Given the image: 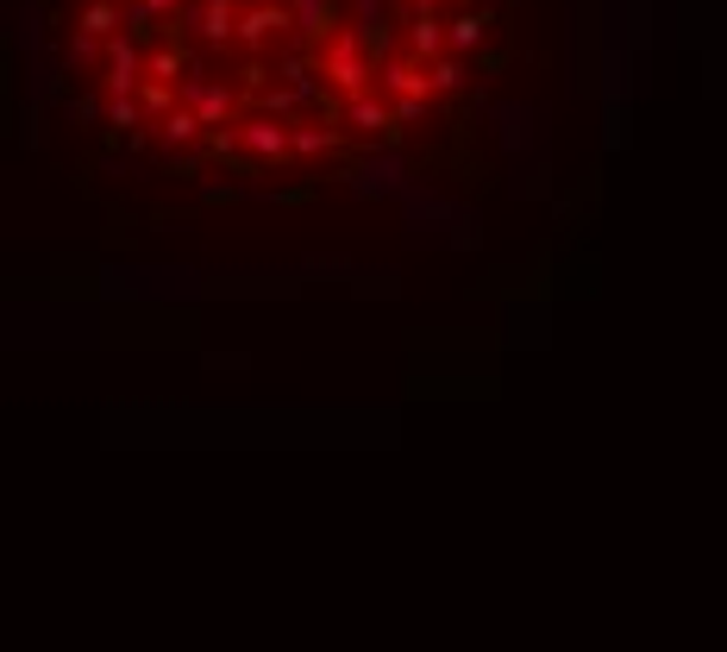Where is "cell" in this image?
I'll return each mask as SVG.
<instances>
[{
	"label": "cell",
	"mask_w": 727,
	"mask_h": 652,
	"mask_svg": "<svg viewBox=\"0 0 727 652\" xmlns=\"http://www.w3.org/2000/svg\"><path fill=\"white\" fill-rule=\"evenodd\" d=\"M508 32L514 0H45L82 157L189 207L421 164L471 125Z\"/></svg>",
	"instance_id": "cell-1"
}]
</instances>
